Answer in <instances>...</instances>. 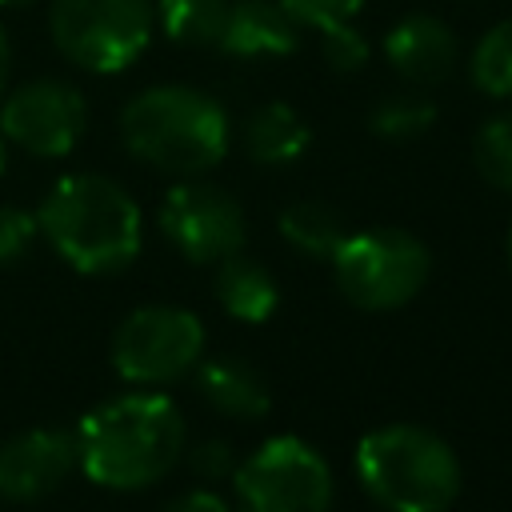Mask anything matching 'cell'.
<instances>
[{
	"instance_id": "obj_1",
	"label": "cell",
	"mask_w": 512,
	"mask_h": 512,
	"mask_svg": "<svg viewBox=\"0 0 512 512\" xmlns=\"http://www.w3.org/2000/svg\"><path fill=\"white\" fill-rule=\"evenodd\" d=\"M76 436V464L100 488L136 492L164 480L184 452V416L164 392H124L96 404Z\"/></svg>"
},
{
	"instance_id": "obj_2",
	"label": "cell",
	"mask_w": 512,
	"mask_h": 512,
	"mask_svg": "<svg viewBox=\"0 0 512 512\" xmlns=\"http://www.w3.org/2000/svg\"><path fill=\"white\" fill-rule=\"evenodd\" d=\"M36 224L64 256V264L88 276L128 268L144 236L136 200L100 172L60 176L40 200Z\"/></svg>"
},
{
	"instance_id": "obj_3",
	"label": "cell",
	"mask_w": 512,
	"mask_h": 512,
	"mask_svg": "<svg viewBox=\"0 0 512 512\" xmlns=\"http://www.w3.org/2000/svg\"><path fill=\"white\" fill-rule=\"evenodd\" d=\"M120 140L136 160L156 172L200 176L224 160L232 144V124L208 92L188 84H156L124 104Z\"/></svg>"
},
{
	"instance_id": "obj_4",
	"label": "cell",
	"mask_w": 512,
	"mask_h": 512,
	"mask_svg": "<svg viewBox=\"0 0 512 512\" xmlns=\"http://www.w3.org/2000/svg\"><path fill=\"white\" fill-rule=\"evenodd\" d=\"M356 476L384 512H448L460 492L456 452L416 424L368 432L356 444Z\"/></svg>"
},
{
	"instance_id": "obj_5",
	"label": "cell",
	"mask_w": 512,
	"mask_h": 512,
	"mask_svg": "<svg viewBox=\"0 0 512 512\" xmlns=\"http://www.w3.org/2000/svg\"><path fill=\"white\" fill-rule=\"evenodd\" d=\"M156 12L148 0H52L48 36L84 72H124L152 44Z\"/></svg>"
},
{
	"instance_id": "obj_6",
	"label": "cell",
	"mask_w": 512,
	"mask_h": 512,
	"mask_svg": "<svg viewBox=\"0 0 512 512\" xmlns=\"http://www.w3.org/2000/svg\"><path fill=\"white\" fill-rule=\"evenodd\" d=\"M332 272L340 292L368 312H388L408 304L428 272L432 256L428 248L400 228H368V232H348L340 248L332 252Z\"/></svg>"
},
{
	"instance_id": "obj_7",
	"label": "cell",
	"mask_w": 512,
	"mask_h": 512,
	"mask_svg": "<svg viewBox=\"0 0 512 512\" xmlns=\"http://www.w3.org/2000/svg\"><path fill=\"white\" fill-rule=\"evenodd\" d=\"M240 512H328L332 472L328 460L300 436L264 440L232 472Z\"/></svg>"
},
{
	"instance_id": "obj_8",
	"label": "cell",
	"mask_w": 512,
	"mask_h": 512,
	"mask_svg": "<svg viewBox=\"0 0 512 512\" xmlns=\"http://www.w3.org/2000/svg\"><path fill=\"white\" fill-rule=\"evenodd\" d=\"M204 356V324L188 308L148 304L120 320L112 336V364L132 384H168L192 372Z\"/></svg>"
},
{
	"instance_id": "obj_9",
	"label": "cell",
	"mask_w": 512,
	"mask_h": 512,
	"mask_svg": "<svg viewBox=\"0 0 512 512\" xmlns=\"http://www.w3.org/2000/svg\"><path fill=\"white\" fill-rule=\"evenodd\" d=\"M160 232L192 264H220L244 248V208L216 184L184 180L160 200Z\"/></svg>"
},
{
	"instance_id": "obj_10",
	"label": "cell",
	"mask_w": 512,
	"mask_h": 512,
	"mask_svg": "<svg viewBox=\"0 0 512 512\" xmlns=\"http://www.w3.org/2000/svg\"><path fill=\"white\" fill-rule=\"evenodd\" d=\"M88 124V104L68 80H28L0 100V136L28 156H68Z\"/></svg>"
},
{
	"instance_id": "obj_11",
	"label": "cell",
	"mask_w": 512,
	"mask_h": 512,
	"mask_svg": "<svg viewBox=\"0 0 512 512\" xmlns=\"http://www.w3.org/2000/svg\"><path fill=\"white\" fill-rule=\"evenodd\" d=\"M76 468V436L64 428H28L0 444V496L28 504L56 492Z\"/></svg>"
},
{
	"instance_id": "obj_12",
	"label": "cell",
	"mask_w": 512,
	"mask_h": 512,
	"mask_svg": "<svg viewBox=\"0 0 512 512\" xmlns=\"http://www.w3.org/2000/svg\"><path fill=\"white\" fill-rule=\"evenodd\" d=\"M384 60L392 64V72L416 88H432L444 84L456 64H460V40L456 32L428 12H412L400 24L388 28L384 36Z\"/></svg>"
},
{
	"instance_id": "obj_13",
	"label": "cell",
	"mask_w": 512,
	"mask_h": 512,
	"mask_svg": "<svg viewBox=\"0 0 512 512\" xmlns=\"http://www.w3.org/2000/svg\"><path fill=\"white\" fill-rule=\"evenodd\" d=\"M300 28L304 24L280 0H232L220 52L240 56V60L288 56L300 44Z\"/></svg>"
},
{
	"instance_id": "obj_14",
	"label": "cell",
	"mask_w": 512,
	"mask_h": 512,
	"mask_svg": "<svg viewBox=\"0 0 512 512\" xmlns=\"http://www.w3.org/2000/svg\"><path fill=\"white\" fill-rule=\"evenodd\" d=\"M196 392L208 400V408H216L220 416H232V420H260L272 404L264 376L248 360H236V356L200 360Z\"/></svg>"
},
{
	"instance_id": "obj_15",
	"label": "cell",
	"mask_w": 512,
	"mask_h": 512,
	"mask_svg": "<svg viewBox=\"0 0 512 512\" xmlns=\"http://www.w3.org/2000/svg\"><path fill=\"white\" fill-rule=\"evenodd\" d=\"M312 132L308 124L300 120V112L284 100H272V104H260L248 120H244V152L264 164V168H280V164H292L304 156Z\"/></svg>"
},
{
	"instance_id": "obj_16",
	"label": "cell",
	"mask_w": 512,
	"mask_h": 512,
	"mask_svg": "<svg viewBox=\"0 0 512 512\" xmlns=\"http://www.w3.org/2000/svg\"><path fill=\"white\" fill-rule=\"evenodd\" d=\"M216 300H220V308L228 316H236L244 324H260V320H268L276 312L280 292H276V280H272V272L264 264L232 252L216 268Z\"/></svg>"
},
{
	"instance_id": "obj_17",
	"label": "cell",
	"mask_w": 512,
	"mask_h": 512,
	"mask_svg": "<svg viewBox=\"0 0 512 512\" xmlns=\"http://www.w3.org/2000/svg\"><path fill=\"white\" fill-rule=\"evenodd\" d=\"M232 0H160L156 24L168 40L188 48H220Z\"/></svg>"
},
{
	"instance_id": "obj_18",
	"label": "cell",
	"mask_w": 512,
	"mask_h": 512,
	"mask_svg": "<svg viewBox=\"0 0 512 512\" xmlns=\"http://www.w3.org/2000/svg\"><path fill=\"white\" fill-rule=\"evenodd\" d=\"M280 236L304 256L332 260V252L340 248L348 228H344V220H340V212L332 204H324V200H292L280 212Z\"/></svg>"
},
{
	"instance_id": "obj_19",
	"label": "cell",
	"mask_w": 512,
	"mask_h": 512,
	"mask_svg": "<svg viewBox=\"0 0 512 512\" xmlns=\"http://www.w3.org/2000/svg\"><path fill=\"white\" fill-rule=\"evenodd\" d=\"M468 80L492 100L512 96V20L492 24L476 40V48L468 56Z\"/></svg>"
},
{
	"instance_id": "obj_20",
	"label": "cell",
	"mask_w": 512,
	"mask_h": 512,
	"mask_svg": "<svg viewBox=\"0 0 512 512\" xmlns=\"http://www.w3.org/2000/svg\"><path fill=\"white\" fill-rule=\"evenodd\" d=\"M432 124H436V104L424 100L420 92L384 96V100L372 108V116H368V128H372L380 140H416V136H424Z\"/></svg>"
},
{
	"instance_id": "obj_21",
	"label": "cell",
	"mask_w": 512,
	"mask_h": 512,
	"mask_svg": "<svg viewBox=\"0 0 512 512\" xmlns=\"http://www.w3.org/2000/svg\"><path fill=\"white\" fill-rule=\"evenodd\" d=\"M472 160L492 188L512 192V112H500L480 124L472 140Z\"/></svg>"
},
{
	"instance_id": "obj_22",
	"label": "cell",
	"mask_w": 512,
	"mask_h": 512,
	"mask_svg": "<svg viewBox=\"0 0 512 512\" xmlns=\"http://www.w3.org/2000/svg\"><path fill=\"white\" fill-rule=\"evenodd\" d=\"M316 32H320V56H324V64H328L332 72L356 76V72L368 64L372 48H368V40L360 36V28H356L352 20H332V24L316 28Z\"/></svg>"
},
{
	"instance_id": "obj_23",
	"label": "cell",
	"mask_w": 512,
	"mask_h": 512,
	"mask_svg": "<svg viewBox=\"0 0 512 512\" xmlns=\"http://www.w3.org/2000/svg\"><path fill=\"white\" fill-rule=\"evenodd\" d=\"M36 232H40V224H36L32 212L12 208V204H0V268L4 264H16L20 256H28Z\"/></svg>"
},
{
	"instance_id": "obj_24",
	"label": "cell",
	"mask_w": 512,
	"mask_h": 512,
	"mask_svg": "<svg viewBox=\"0 0 512 512\" xmlns=\"http://www.w3.org/2000/svg\"><path fill=\"white\" fill-rule=\"evenodd\" d=\"M304 28H324L332 20H352L364 0H280Z\"/></svg>"
},
{
	"instance_id": "obj_25",
	"label": "cell",
	"mask_w": 512,
	"mask_h": 512,
	"mask_svg": "<svg viewBox=\"0 0 512 512\" xmlns=\"http://www.w3.org/2000/svg\"><path fill=\"white\" fill-rule=\"evenodd\" d=\"M192 472L200 480H228L236 472V456H232V444L228 440H200L188 456Z\"/></svg>"
},
{
	"instance_id": "obj_26",
	"label": "cell",
	"mask_w": 512,
	"mask_h": 512,
	"mask_svg": "<svg viewBox=\"0 0 512 512\" xmlns=\"http://www.w3.org/2000/svg\"><path fill=\"white\" fill-rule=\"evenodd\" d=\"M164 512H228V504L212 492V488H192V492H184V496H176Z\"/></svg>"
},
{
	"instance_id": "obj_27",
	"label": "cell",
	"mask_w": 512,
	"mask_h": 512,
	"mask_svg": "<svg viewBox=\"0 0 512 512\" xmlns=\"http://www.w3.org/2000/svg\"><path fill=\"white\" fill-rule=\"evenodd\" d=\"M4 84H8V36L0 28V96H4Z\"/></svg>"
},
{
	"instance_id": "obj_28",
	"label": "cell",
	"mask_w": 512,
	"mask_h": 512,
	"mask_svg": "<svg viewBox=\"0 0 512 512\" xmlns=\"http://www.w3.org/2000/svg\"><path fill=\"white\" fill-rule=\"evenodd\" d=\"M4 8H28V4H36V0H0Z\"/></svg>"
},
{
	"instance_id": "obj_29",
	"label": "cell",
	"mask_w": 512,
	"mask_h": 512,
	"mask_svg": "<svg viewBox=\"0 0 512 512\" xmlns=\"http://www.w3.org/2000/svg\"><path fill=\"white\" fill-rule=\"evenodd\" d=\"M0 172H4V136H0Z\"/></svg>"
},
{
	"instance_id": "obj_30",
	"label": "cell",
	"mask_w": 512,
	"mask_h": 512,
	"mask_svg": "<svg viewBox=\"0 0 512 512\" xmlns=\"http://www.w3.org/2000/svg\"><path fill=\"white\" fill-rule=\"evenodd\" d=\"M508 264H512V228H508Z\"/></svg>"
}]
</instances>
